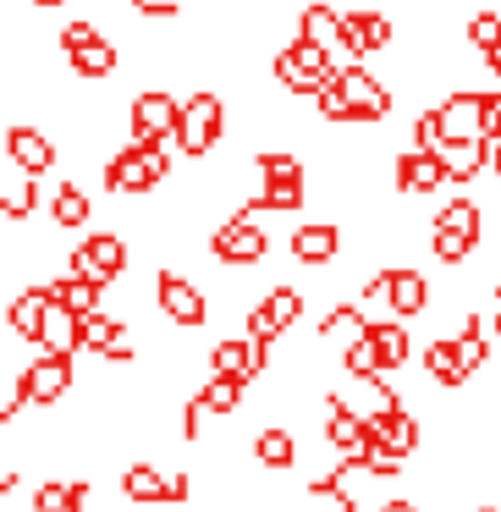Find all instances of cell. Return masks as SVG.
<instances>
[{
  "instance_id": "1",
  "label": "cell",
  "mask_w": 501,
  "mask_h": 512,
  "mask_svg": "<svg viewBox=\"0 0 501 512\" xmlns=\"http://www.w3.org/2000/svg\"><path fill=\"white\" fill-rule=\"evenodd\" d=\"M276 83L292 94H320L336 83V61H331V45H314V39H292L287 50H276Z\"/></svg>"
},
{
  "instance_id": "2",
  "label": "cell",
  "mask_w": 501,
  "mask_h": 512,
  "mask_svg": "<svg viewBox=\"0 0 501 512\" xmlns=\"http://www.w3.org/2000/svg\"><path fill=\"white\" fill-rule=\"evenodd\" d=\"M166 171H171L166 149H160V144H138V138H133L122 155L105 160V188H111V193H149V188L166 182Z\"/></svg>"
},
{
  "instance_id": "3",
  "label": "cell",
  "mask_w": 501,
  "mask_h": 512,
  "mask_svg": "<svg viewBox=\"0 0 501 512\" xmlns=\"http://www.w3.org/2000/svg\"><path fill=\"white\" fill-rule=\"evenodd\" d=\"M67 391H72V353L34 358V364L23 369V380H17L12 402H6V424H12V413H23V402H45V408H56Z\"/></svg>"
},
{
  "instance_id": "4",
  "label": "cell",
  "mask_w": 501,
  "mask_h": 512,
  "mask_svg": "<svg viewBox=\"0 0 501 512\" xmlns=\"http://www.w3.org/2000/svg\"><path fill=\"white\" fill-rule=\"evenodd\" d=\"M221 127H226L221 94H193V100L182 105V116H177V133H171V144H177L182 155H210V149L221 144Z\"/></svg>"
},
{
  "instance_id": "5",
  "label": "cell",
  "mask_w": 501,
  "mask_h": 512,
  "mask_svg": "<svg viewBox=\"0 0 501 512\" xmlns=\"http://www.w3.org/2000/svg\"><path fill=\"white\" fill-rule=\"evenodd\" d=\"M435 259L441 265H463L468 254H474V243H479V204H468V199H452L441 215H435Z\"/></svg>"
},
{
  "instance_id": "6",
  "label": "cell",
  "mask_w": 501,
  "mask_h": 512,
  "mask_svg": "<svg viewBox=\"0 0 501 512\" xmlns=\"http://www.w3.org/2000/svg\"><path fill=\"white\" fill-rule=\"evenodd\" d=\"M265 248H270V237L259 232V221L248 210H237L232 221L210 237V254L221 259V265H259V259H265Z\"/></svg>"
},
{
  "instance_id": "7",
  "label": "cell",
  "mask_w": 501,
  "mask_h": 512,
  "mask_svg": "<svg viewBox=\"0 0 501 512\" xmlns=\"http://www.w3.org/2000/svg\"><path fill=\"white\" fill-rule=\"evenodd\" d=\"M177 116H182V105L171 100V94L149 89V94H138V100H133V111H127V127H133L138 144H166V138L177 133Z\"/></svg>"
},
{
  "instance_id": "8",
  "label": "cell",
  "mask_w": 501,
  "mask_h": 512,
  "mask_svg": "<svg viewBox=\"0 0 501 512\" xmlns=\"http://www.w3.org/2000/svg\"><path fill=\"white\" fill-rule=\"evenodd\" d=\"M155 298H160V314H166L171 325H204L210 320V303H204V292L193 287V281H182L177 270H160V281H155Z\"/></svg>"
},
{
  "instance_id": "9",
  "label": "cell",
  "mask_w": 501,
  "mask_h": 512,
  "mask_svg": "<svg viewBox=\"0 0 501 512\" xmlns=\"http://www.w3.org/2000/svg\"><path fill=\"white\" fill-rule=\"evenodd\" d=\"M72 270H83V276H94V281H105V287H111V281L127 270V243L116 232H94L89 243L72 254Z\"/></svg>"
},
{
  "instance_id": "10",
  "label": "cell",
  "mask_w": 501,
  "mask_h": 512,
  "mask_svg": "<svg viewBox=\"0 0 501 512\" xmlns=\"http://www.w3.org/2000/svg\"><path fill=\"white\" fill-rule=\"evenodd\" d=\"M265 364H270V336H254V331L243 342H215V353H210V369L237 375V380H254Z\"/></svg>"
},
{
  "instance_id": "11",
  "label": "cell",
  "mask_w": 501,
  "mask_h": 512,
  "mask_svg": "<svg viewBox=\"0 0 501 512\" xmlns=\"http://www.w3.org/2000/svg\"><path fill=\"white\" fill-rule=\"evenodd\" d=\"M336 89L347 94V105H353V122H380V116L391 111V94L380 89L364 67H342L336 72Z\"/></svg>"
},
{
  "instance_id": "12",
  "label": "cell",
  "mask_w": 501,
  "mask_h": 512,
  "mask_svg": "<svg viewBox=\"0 0 501 512\" xmlns=\"http://www.w3.org/2000/svg\"><path fill=\"white\" fill-rule=\"evenodd\" d=\"M127 501H188V474H155L149 463H133L122 474Z\"/></svg>"
},
{
  "instance_id": "13",
  "label": "cell",
  "mask_w": 501,
  "mask_h": 512,
  "mask_svg": "<svg viewBox=\"0 0 501 512\" xmlns=\"http://www.w3.org/2000/svg\"><path fill=\"white\" fill-rule=\"evenodd\" d=\"M397 188L402 193H435V188H446L441 149H419V144H413L408 155H397Z\"/></svg>"
},
{
  "instance_id": "14",
  "label": "cell",
  "mask_w": 501,
  "mask_h": 512,
  "mask_svg": "<svg viewBox=\"0 0 501 512\" xmlns=\"http://www.w3.org/2000/svg\"><path fill=\"white\" fill-rule=\"evenodd\" d=\"M83 347L89 353H100L105 364H133V342H127L122 320H111V314H83Z\"/></svg>"
},
{
  "instance_id": "15",
  "label": "cell",
  "mask_w": 501,
  "mask_h": 512,
  "mask_svg": "<svg viewBox=\"0 0 501 512\" xmlns=\"http://www.w3.org/2000/svg\"><path fill=\"white\" fill-rule=\"evenodd\" d=\"M342 45L347 56H375L391 45V17L386 12H342Z\"/></svg>"
},
{
  "instance_id": "16",
  "label": "cell",
  "mask_w": 501,
  "mask_h": 512,
  "mask_svg": "<svg viewBox=\"0 0 501 512\" xmlns=\"http://www.w3.org/2000/svg\"><path fill=\"white\" fill-rule=\"evenodd\" d=\"M298 314H303V292H298V287H276L254 314H248V331H254V336H270V342H276V336L287 331Z\"/></svg>"
},
{
  "instance_id": "17",
  "label": "cell",
  "mask_w": 501,
  "mask_h": 512,
  "mask_svg": "<svg viewBox=\"0 0 501 512\" xmlns=\"http://www.w3.org/2000/svg\"><path fill=\"white\" fill-rule=\"evenodd\" d=\"M6 160H12L17 171H28V177H39V171L56 166V144H50L39 127H12V133H6Z\"/></svg>"
},
{
  "instance_id": "18",
  "label": "cell",
  "mask_w": 501,
  "mask_h": 512,
  "mask_svg": "<svg viewBox=\"0 0 501 512\" xmlns=\"http://www.w3.org/2000/svg\"><path fill=\"white\" fill-rule=\"evenodd\" d=\"M441 111V133L446 138H485V94H452Z\"/></svg>"
},
{
  "instance_id": "19",
  "label": "cell",
  "mask_w": 501,
  "mask_h": 512,
  "mask_svg": "<svg viewBox=\"0 0 501 512\" xmlns=\"http://www.w3.org/2000/svg\"><path fill=\"white\" fill-rule=\"evenodd\" d=\"M325 435H331L336 452H358V446H369V419L358 408H347L342 397L325 402Z\"/></svg>"
},
{
  "instance_id": "20",
  "label": "cell",
  "mask_w": 501,
  "mask_h": 512,
  "mask_svg": "<svg viewBox=\"0 0 501 512\" xmlns=\"http://www.w3.org/2000/svg\"><path fill=\"white\" fill-rule=\"evenodd\" d=\"M441 160H446V177L452 182H474L490 166V138H446Z\"/></svg>"
},
{
  "instance_id": "21",
  "label": "cell",
  "mask_w": 501,
  "mask_h": 512,
  "mask_svg": "<svg viewBox=\"0 0 501 512\" xmlns=\"http://www.w3.org/2000/svg\"><path fill=\"white\" fill-rule=\"evenodd\" d=\"M50 303H56V292H50V287H28V292H17L12 309H6L12 331H17V336H28V342H39V336H45V314H50Z\"/></svg>"
},
{
  "instance_id": "22",
  "label": "cell",
  "mask_w": 501,
  "mask_h": 512,
  "mask_svg": "<svg viewBox=\"0 0 501 512\" xmlns=\"http://www.w3.org/2000/svg\"><path fill=\"white\" fill-rule=\"evenodd\" d=\"M369 441H386L391 452H419V424H413V413L408 408H397V413H369Z\"/></svg>"
},
{
  "instance_id": "23",
  "label": "cell",
  "mask_w": 501,
  "mask_h": 512,
  "mask_svg": "<svg viewBox=\"0 0 501 512\" xmlns=\"http://www.w3.org/2000/svg\"><path fill=\"white\" fill-rule=\"evenodd\" d=\"M336 248H342V232H336V226H325V221H309V226H298V232H292V254H298L303 265H331Z\"/></svg>"
},
{
  "instance_id": "24",
  "label": "cell",
  "mask_w": 501,
  "mask_h": 512,
  "mask_svg": "<svg viewBox=\"0 0 501 512\" xmlns=\"http://www.w3.org/2000/svg\"><path fill=\"white\" fill-rule=\"evenodd\" d=\"M386 298L402 320H413V314H424V303H430V287H424L419 270H386Z\"/></svg>"
},
{
  "instance_id": "25",
  "label": "cell",
  "mask_w": 501,
  "mask_h": 512,
  "mask_svg": "<svg viewBox=\"0 0 501 512\" xmlns=\"http://www.w3.org/2000/svg\"><path fill=\"white\" fill-rule=\"evenodd\" d=\"M39 342H45L50 353H78V347H83V314H72L67 303H50L45 336H39Z\"/></svg>"
},
{
  "instance_id": "26",
  "label": "cell",
  "mask_w": 501,
  "mask_h": 512,
  "mask_svg": "<svg viewBox=\"0 0 501 512\" xmlns=\"http://www.w3.org/2000/svg\"><path fill=\"white\" fill-rule=\"evenodd\" d=\"M89 215H94V204H89V193H83L78 182H61V188L50 193V221H56L61 232H78V226H89Z\"/></svg>"
},
{
  "instance_id": "27",
  "label": "cell",
  "mask_w": 501,
  "mask_h": 512,
  "mask_svg": "<svg viewBox=\"0 0 501 512\" xmlns=\"http://www.w3.org/2000/svg\"><path fill=\"white\" fill-rule=\"evenodd\" d=\"M100 287H105V281H94V276H83V270H72V276H61L50 292H56V303H67L72 314H94V309H100Z\"/></svg>"
},
{
  "instance_id": "28",
  "label": "cell",
  "mask_w": 501,
  "mask_h": 512,
  "mask_svg": "<svg viewBox=\"0 0 501 512\" xmlns=\"http://www.w3.org/2000/svg\"><path fill=\"white\" fill-rule=\"evenodd\" d=\"M364 331L375 336L386 369H402V364H408V325H402V314H397V320H364Z\"/></svg>"
},
{
  "instance_id": "29",
  "label": "cell",
  "mask_w": 501,
  "mask_h": 512,
  "mask_svg": "<svg viewBox=\"0 0 501 512\" xmlns=\"http://www.w3.org/2000/svg\"><path fill=\"white\" fill-rule=\"evenodd\" d=\"M424 369H430L441 386H463V380L474 375V369L463 364V353H457V342H430L424 347Z\"/></svg>"
},
{
  "instance_id": "30",
  "label": "cell",
  "mask_w": 501,
  "mask_h": 512,
  "mask_svg": "<svg viewBox=\"0 0 501 512\" xmlns=\"http://www.w3.org/2000/svg\"><path fill=\"white\" fill-rule=\"evenodd\" d=\"M34 507L39 512H83V507H89V485H83V479H72V485L50 479V485H39Z\"/></svg>"
},
{
  "instance_id": "31",
  "label": "cell",
  "mask_w": 501,
  "mask_h": 512,
  "mask_svg": "<svg viewBox=\"0 0 501 512\" xmlns=\"http://www.w3.org/2000/svg\"><path fill=\"white\" fill-rule=\"evenodd\" d=\"M67 61H72L78 78H111V72H116V45H111V39H89V45L72 50Z\"/></svg>"
},
{
  "instance_id": "32",
  "label": "cell",
  "mask_w": 501,
  "mask_h": 512,
  "mask_svg": "<svg viewBox=\"0 0 501 512\" xmlns=\"http://www.w3.org/2000/svg\"><path fill=\"white\" fill-rule=\"evenodd\" d=\"M254 457L265 468H292V463H298V441H292V430H259Z\"/></svg>"
},
{
  "instance_id": "33",
  "label": "cell",
  "mask_w": 501,
  "mask_h": 512,
  "mask_svg": "<svg viewBox=\"0 0 501 512\" xmlns=\"http://www.w3.org/2000/svg\"><path fill=\"white\" fill-rule=\"evenodd\" d=\"M298 34L314 39V45H342V12H331V6H309Z\"/></svg>"
},
{
  "instance_id": "34",
  "label": "cell",
  "mask_w": 501,
  "mask_h": 512,
  "mask_svg": "<svg viewBox=\"0 0 501 512\" xmlns=\"http://www.w3.org/2000/svg\"><path fill=\"white\" fill-rule=\"evenodd\" d=\"M342 364H347V375H353V380H364V375H386V358H380V347H375V336H369V331H358V342L347 347Z\"/></svg>"
},
{
  "instance_id": "35",
  "label": "cell",
  "mask_w": 501,
  "mask_h": 512,
  "mask_svg": "<svg viewBox=\"0 0 501 512\" xmlns=\"http://www.w3.org/2000/svg\"><path fill=\"white\" fill-rule=\"evenodd\" d=\"M298 204H303V182H265V193H254L243 210L259 215V210H298Z\"/></svg>"
},
{
  "instance_id": "36",
  "label": "cell",
  "mask_w": 501,
  "mask_h": 512,
  "mask_svg": "<svg viewBox=\"0 0 501 512\" xmlns=\"http://www.w3.org/2000/svg\"><path fill=\"white\" fill-rule=\"evenodd\" d=\"M243 386H248V380L221 375V369H215V375H210V386H204L199 397H204V408H210V413H232L237 402H243Z\"/></svg>"
},
{
  "instance_id": "37",
  "label": "cell",
  "mask_w": 501,
  "mask_h": 512,
  "mask_svg": "<svg viewBox=\"0 0 501 512\" xmlns=\"http://www.w3.org/2000/svg\"><path fill=\"white\" fill-rule=\"evenodd\" d=\"M452 342H457V353H463V364H468V369H479V364H485V358H490V336H485V320H474V314H468V320H463V331H457Z\"/></svg>"
},
{
  "instance_id": "38",
  "label": "cell",
  "mask_w": 501,
  "mask_h": 512,
  "mask_svg": "<svg viewBox=\"0 0 501 512\" xmlns=\"http://www.w3.org/2000/svg\"><path fill=\"white\" fill-rule=\"evenodd\" d=\"M34 204H39V188L28 182V171L17 182H6V193H0V210H6V221H28L34 215Z\"/></svg>"
},
{
  "instance_id": "39",
  "label": "cell",
  "mask_w": 501,
  "mask_h": 512,
  "mask_svg": "<svg viewBox=\"0 0 501 512\" xmlns=\"http://www.w3.org/2000/svg\"><path fill=\"white\" fill-rule=\"evenodd\" d=\"M254 166H259V177H265V182H303L298 155H287V149H265Z\"/></svg>"
},
{
  "instance_id": "40",
  "label": "cell",
  "mask_w": 501,
  "mask_h": 512,
  "mask_svg": "<svg viewBox=\"0 0 501 512\" xmlns=\"http://www.w3.org/2000/svg\"><path fill=\"white\" fill-rule=\"evenodd\" d=\"M468 39H474V50L485 56V50L501 45V12H479L474 23H468Z\"/></svg>"
},
{
  "instance_id": "41",
  "label": "cell",
  "mask_w": 501,
  "mask_h": 512,
  "mask_svg": "<svg viewBox=\"0 0 501 512\" xmlns=\"http://www.w3.org/2000/svg\"><path fill=\"white\" fill-rule=\"evenodd\" d=\"M413 144L419 149H441L446 133H441V111H424L419 122H413Z\"/></svg>"
},
{
  "instance_id": "42",
  "label": "cell",
  "mask_w": 501,
  "mask_h": 512,
  "mask_svg": "<svg viewBox=\"0 0 501 512\" xmlns=\"http://www.w3.org/2000/svg\"><path fill=\"white\" fill-rule=\"evenodd\" d=\"M89 39H100V28H94V23H67V28H61V56H72V50H83Z\"/></svg>"
},
{
  "instance_id": "43",
  "label": "cell",
  "mask_w": 501,
  "mask_h": 512,
  "mask_svg": "<svg viewBox=\"0 0 501 512\" xmlns=\"http://www.w3.org/2000/svg\"><path fill=\"white\" fill-rule=\"evenodd\" d=\"M485 138H501V94H485Z\"/></svg>"
},
{
  "instance_id": "44",
  "label": "cell",
  "mask_w": 501,
  "mask_h": 512,
  "mask_svg": "<svg viewBox=\"0 0 501 512\" xmlns=\"http://www.w3.org/2000/svg\"><path fill=\"white\" fill-rule=\"evenodd\" d=\"M199 419H204V397H193L188 408H182V435H188V441L199 435Z\"/></svg>"
},
{
  "instance_id": "45",
  "label": "cell",
  "mask_w": 501,
  "mask_h": 512,
  "mask_svg": "<svg viewBox=\"0 0 501 512\" xmlns=\"http://www.w3.org/2000/svg\"><path fill=\"white\" fill-rule=\"evenodd\" d=\"M138 12H144V17H177V6H171V0H144Z\"/></svg>"
},
{
  "instance_id": "46",
  "label": "cell",
  "mask_w": 501,
  "mask_h": 512,
  "mask_svg": "<svg viewBox=\"0 0 501 512\" xmlns=\"http://www.w3.org/2000/svg\"><path fill=\"white\" fill-rule=\"evenodd\" d=\"M380 512H419V507H413V501H402V496H397V501H386V507H380Z\"/></svg>"
},
{
  "instance_id": "47",
  "label": "cell",
  "mask_w": 501,
  "mask_h": 512,
  "mask_svg": "<svg viewBox=\"0 0 501 512\" xmlns=\"http://www.w3.org/2000/svg\"><path fill=\"white\" fill-rule=\"evenodd\" d=\"M485 67H490V72H501V45H496V50H485Z\"/></svg>"
},
{
  "instance_id": "48",
  "label": "cell",
  "mask_w": 501,
  "mask_h": 512,
  "mask_svg": "<svg viewBox=\"0 0 501 512\" xmlns=\"http://www.w3.org/2000/svg\"><path fill=\"white\" fill-rule=\"evenodd\" d=\"M490 166L501 171V138H490Z\"/></svg>"
},
{
  "instance_id": "49",
  "label": "cell",
  "mask_w": 501,
  "mask_h": 512,
  "mask_svg": "<svg viewBox=\"0 0 501 512\" xmlns=\"http://www.w3.org/2000/svg\"><path fill=\"white\" fill-rule=\"evenodd\" d=\"M39 12H56V6H67V0H34Z\"/></svg>"
},
{
  "instance_id": "50",
  "label": "cell",
  "mask_w": 501,
  "mask_h": 512,
  "mask_svg": "<svg viewBox=\"0 0 501 512\" xmlns=\"http://www.w3.org/2000/svg\"><path fill=\"white\" fill-rule=\"evenodd\" d=\"M496 336H501V287H496Z\"/></svg>"
},
{
  "instance_id": "51",
  "label": "cell",
  "mask_w": 501,
  "mask_h": 512,
  "mask_svg": "<svg viewBox=\"0 0 501 512\" xmlns=\"http://www.w3.org/2000/svg\"><path fill=\"white\" fill-rule=\"evenodd\" d=\"M479 512H496V507H479Z\"/></svg>"
},
{
  "instance_id": "52",
  "label": "cell",
  "mask_w": 501,
  "mask_h": 512,
  "mask_svg": "<svg viewBox=\"0 0 501 512\" xmlns=\"http://www.w3.org/2000/svg\"><path fill=\"white\" fill-rule=\"evenodd\" d=\"M133 6H144V0H133Z\"/></svg>"
}]
</instances>
